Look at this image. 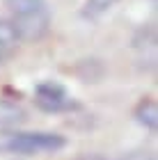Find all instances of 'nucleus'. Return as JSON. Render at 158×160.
Instances as JSON below:
<instances>
[{
  "mask_svg": "<svg viewBox=\"0 0 158 160\" xmlns=\"http://www.w3.org/2000/svg\"><path fill=\"white\" fill-rule=\"evenodd\" d=\"M74 160H108V158H103V156H78Z\"/></svg>",
  "mask_w": 158,
  "mask_h": 160,
  "instance_id": "obj_9",
  "label": "nucleus"
},
{
  "mask_svg": "<svg viewBox=\"0 0 158 160\" xmlns=\"http://www.w3.org/2000/svg\"><path fill=\"white\" fill-rule=\"evenodd\" d=\"M12 12V25L18 41H39L48 32L51 12L46 0H5Z\"/></svg>",
  "mask_w": 158,
  "mask_h": 160,
  "instance_id": "obj_1",
  "label": "nucleus"
},
{
  "mask_svg": "<svg viewBox=\"0 0 158 160\" xmlns=\"http://www.w3.org/2000/svg\"><path fill=\"white\" fill-rule=\"evenodd\" d=\"M34 96H37V105L41 110H48V112L62 110V108H67L71 103L67 89L57 82H41L34 89Z\"/></svg>",
  "mask_w": 158,
  "mask_h": 160,
  "instance_id": "obj_3",
  "label": "nucleus"
},
{
  "mask_svg": "<svg viewBox=\"0 0 158 160\" xmlns=\"http://www.w3.org/2000/svg\"><path fill=\"white\" fill-rule=\"evenodd\" d=\"M18 43V34L9 21H0V57L12 53Z\"/></svg>",
  "mask_w": 158,
  "mask_h": 160,
  "instance_id": "obj_6",
  "label": "nucleus"
},
{
  "mask_svg": "<svg viewBox=\"0 0 158 160\" xmlns=\"http://www.w3.org/2000/svg\"><path fill=\"white\" fill-rule=\"evenodd\" d=\"M121 160H156V156L151 151H131V153H126Z\"/></svg>",
  "mask_w": 158,
  "mask_h": 160,
  "instance_id": "obj_8",
  "label": "nucleus"
},
{
  "mask_svg": "<svg viewBox=\"0 0 158 160\" xmlns=\"http://www.w3.org/2000/svg\"><path fill=\"white\" fill-rule=\"evenodd\" d=\"M64 147V137L57 133H18L7 142V149L16 153H41Z\"/></svg>",
  "mask_w": 158,
  "mask_h": 160,
  "instance_id": "obj_2",
  "label": "nucleus"
},
{
  "mask_svg": "<svg viewBox=\"0 0 158 160\" xmlns=\"http://www.w3.org/2000/svg\"><path fill=\"white\" fill-rule=\"evenodd\" d=\"M115 2H117V0H87V2H85V9H83V16L94 18L99 14H103L105 9H110Z\"/></svg>",
  "mask_w": 158,
  "mask_h": 160,
  "instance_id": "obj_7",
  "label": "nucleus"
},
{
  "mask_svg": "<svg viewBox=\"0 0 158 160\" xmlns=\"http://www.w3.org/2000/svg\"><path fill=\"white\" fill-rule=\"evenodd\" d=\"M25 119V110L12 101H5L0 98V128H7V126H16Z\"/></svg>",
  "mask_w": 158,
  "mask_h": 160,
  "instance_id": "obj_5",
  "label": "nucleus"
},
{
  "mask_svg": "<svg viewBox=\"0 0 158 160\" xmlns=\"http://www.w3.org/2000/svg\"><path fill=\"white\" fill-rule=\"evenodd\" d=\"M135 119L147 130L156 133V128H158V108H156V103L151 98H145V101L138 103V108H135Z\"/></svg>",
  "mask_w": 158,
  "mask_h": 160,
  "instance_id": "obj_4",
  "label": "nucleus"
}]
</instances>
